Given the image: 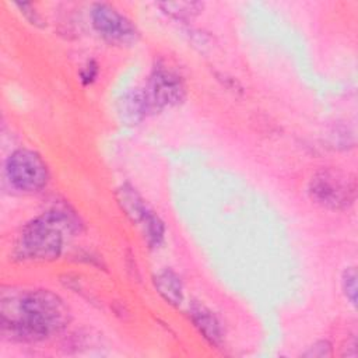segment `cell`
Segmentation results:
<instances>
[{
    "label": "cell",
    "mask_w": 358,
    "mask_h": 358,
    "mask_svg": "<svg viewBox=\"0 0 358 358\" xmlns=\"http://www.w3.org/2000/svg\"><path fill=\"white\" fill-rule=\"evenodd\" d=\"M15 315H1V331L13 340L36 343L60 333L70 322L64 301L50 289H32L11 306Z\"/></svg>",
    "instance_id": "1"
},
{
    "label": "cell",
    "mask_w": 358,
    "mask_h": 358,
    "mask_svg": "<svg viewBox=\"0 0 358 358\" xmlns=\"http://www.w3.org/2000/svg\"><path fill=\"white\" fill-rule=\"evenodd\" d=\"M81 222L74 211L64 207H52L31 220L22 228L13 256L17 260L52 262L63 250L64 232H78Z\"/></svg>",
    "instance_id": "2"
},
{
    "label": "cell",
    "mask_w": 358,
    "mask_h": 358,
    "mask_svg": "<svg viewBox=\"0 0 358 358\" xmlns=\"http://www.w3.org/2000/svg\"><path fill=\"white\" fill-rule=\"evenodd\" d=\"M185 96L186 87L182 76L164 60H158L152 66L145 85L131 92L127 101H123V112L131 120H140L165 108L179 105Z\"/></svg>",
    "instance_id": "3"
},
{
    "label": "cell",
    "mask_w": 358,
    "mask_h": 358,
    "mask_svg": "<svg viewBox=\"0 0 358 358\" xmlns=\"http://www.w3.org/2000/svg\"><path fill=\"white\" fill-rule=\"evenodd\" d=\"M308 193L320 207L333 211H344L355 203L357 179L354 173L340 168H320L310 176Z\"/></svg>",
    "instance_id": "4"
},
{
    "label": "cell",
    "mask_w": 358,
    "mask_h": 358,
    "mask_svg": "<svg viewBox=\"0 0 358 358\" xmlns=\"http://www.w3.org/2000/svg\"><path fill=\"white\" fill-rule=\"evenodd\" d=\"M4 173L11 187L22 193L41 192L50 179L49 168L43 158L28 148H18L7 157Z\"/></svg>",
    "instance_id": "5"
},
{
    "label": "cell",
    "mask_w": 358,
    "mask_h": 358,
    "mask_svg": "<svg viewBox=\"0 0 358 358\" xmlns=\"http://www.w3.org/2000/svg\"><path fill=\"white\" fill-rule=\"evenodd\" d=\"M90 17L96 34L112 45H133L140 36L134 22L109 3H94Z\"/></svg>",
    "instance_id": "6"
},
{
    "label": "cell",
    "mask_w": 358,
    "mask_h": 358,
    "mask_svg": "<svg viewBox=\"0 0 358 358\" xmlns=\"http://www.w3.org/2000/svg\"><path fill=\"white\" fill-rule=\"evenodd\" d=\"M187 313L194 327L211 345L220 347L222 344L224 336L221 323L208 308L199 302H193L189 305Z\"/></svg>",
    "instance_id": "7"
},
{
    "label": "cell",
    "mask_w": 358,
    "mask_h": 358,
    "mask_svg": "<svg viewBox=\"0 0 358 358\" xmlns=\"http://www.w3.org/2000/svg\"><path fill=\"white\" fill-rule=\"evenodd\" d=\"M157 292L172 306H179L183 302V284L180 277L171 268L158 271L152 278Z\"/></svg>",
    "instance_id": "8"
},
{
    "label": "cell",
    "mask_w": 358,
    "mask_h": 358,
    "mask_svg": "<svg viewBox=\"0 0 358 358\" xmlns=\"http://www.w3.org/2000/svg\"><path fill=\"white\" fill-rule=\"evenodd\" d=\"M116 199L126 215L138 225V222L148 211V207L144 203L143 197L137 193V190L131 185L123 183L116 190Z\"/></svg>",
    "instance_id": "9"
},
{
    "label": "cell",
    "mask_w": 358,
    "mask_h": 358,
    "mask_svg": "<svg viewBox=\"0 0 358 358\" xmlns=\"http://www.w3.org/2000/svg\"><path fill=\"white\" fill-rule=\"evenodd\" d=\"M138 227L143 232L147 245L151 249H157L162 245L165 239V225L164 221L152 210L148 208L143 220L138 222Z\"/></svg>",
    "instance_id": "10"
},
{
    "label": "cell",
    "mask_w": 358,
    "mask_h": 358,
    "mask_svg": "<svg viewBox=\"0 0 358 358\" xmlns=\"http://www.w3.org/2000/svg\"><path fill=\"white\" fill-rule=\"evenodd\" d=\"M158 7L175 20H189L203 10V3L199 1H164Z\"/></svg>",
    "instance_id": "11"
},
{
    "label": "cell",
    "mask_w": 358,
    "mask_h": 358,
    "mask_svg": "<svg viewBox=\"0 0 358 358\" xmlns=\"http://www.w3.org/2000/svg\"><path fill=\"white\" fill-rule=\"evenodd\" d=\"M341 287L345 298L352 306L357 305V271L355 267H347L341 275Z\"/></svg>",
    "instance_id": "12"
},
{
    "label": "cell",
    "mask_w": 358,
    "mask_h": 358,
    "mask_svg": "<svg viewBox=\"0 0 358 358\" xmlns=\"http://www.w3.org/2000/svg\"><path fill=\"white\" fill-rule=\"evenodd\" d=\"M303 357L309 358H326L331 355V344L327 340H320L312 344L305 352H302Z\"/></svg>",
    "instance_id": "13"
},
{
    "label": "cell",
    "mask_w": 358,
    "mask_h": 358,
    "mask_svg": "<svg viewBox=\"0 0 358 358\" xmlns=\"http://www.w3.org/2000/svg\"><path fill=\"white\" fill-rule=\"evenodd\" d=\"M15 6L18 7L20 13L28 20L29 24H32L35 27H43L45 25L41 14L36 11L34 4H31V3H15Z\"/></svg>",
    "instance_id": "14"
},
{
    "label": "cell",
    "mask_w": 358,
    "mask_h": 358,
    "mask_svg": "<svg viewBox=\"0 0 358 358\" xmlns=\"http://www.w3.org/2000/svg\"><path fill=\"white\" fill-rule=\"evenodd\" d=\"M96 76H98V64L94 60H88L80 70V81L84 85L94 83Z\"/></svg>",
    "instance_id": "15"
}]
</instances>
